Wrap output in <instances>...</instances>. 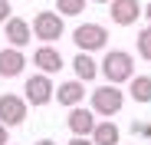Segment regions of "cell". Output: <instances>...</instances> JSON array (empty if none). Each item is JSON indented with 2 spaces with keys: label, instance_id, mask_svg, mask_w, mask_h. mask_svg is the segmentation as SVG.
<instances>
[{
  "label": "cell",
  "instance_id": "6da1fadb",
  "mask_svg": "<svg viewBox=\"0 0 151 145\" xmlns=\"http://www.w3.org/2000/svg\"><path fill=\"white\" fill-rule=\"evenodd\" d=\"M99 72L109 79V86L132 83V76H135V56L128 50H105L102 63H99Z\"/></svg>",
  "mask_w": 151,
  "mask_h": 145
},
{
  "label": "cell",
  "instance_id": "7a4b0ae2",
  "mask_svg": "<svg viewBox=\"0 0 151 145\" xmlns=\"http://www.w3.org/2000/svg\"><path fill=\"white\" fill-rule=\"evenodd\" d=\"M122 106H125V92L118 86L105 83V86H99V89L89 92V109L95 112V119H112V115L122 112Z\"/></svg>",
  "mask_w": 151,
  "mask_h": 145
},
{
  "label": "cell",
  "instance_id": "3957f363",
  "mask_svg": "<svg viewBox=\"0 0 151 145\" xmlns=\"http://www.w3.org/2000/svg\"><path fill=\"white\" fill-rule=\"evenodd\" d=\"M30 30H33V40H40V46H53L66 33V23L56 10H40L30 23Z\"/></svg>",
  "mask_w": 151,
  "mask_h": 145
},
{
  "label": "cell",
  "instance_id": "277c9868",
  "mask_svg": "<svg viewBox=\"0 0 151 145\" xmlns=\"http://www.w3.org/2000/svg\"><path fill=\"white\" fill-rule=\"evenodd\" d=\"M72 43L79 46V53H95L109 46V30L102 23H79L72 30Z\"/></svg>",
  "mask_w": 151,
  "mask_h": 145
},
{
  "label": "cell",
  "instance_id": "5b68a950",
  "mask_svg": "<svg viewBox=\"0 0 151 145\" xmlns=\"http://www.w3.org/2000/svg\"><path fill=\"white\" fill-rule=\"evenodd\" d=\"M53 96H56L53 76H43V72H33V76L27 79V86H23L27 106H46V102H53Z\"/></svg>",
  "mask_w": 151,
  "mask_h": 145
},
{
  "label": "cell",
  "instance_id": "8992f818",
  "mask_svg": "<svg viewBox=\"0 0 151 145\" xmlns=\"http://www.w3.org/2000/svg\"><path fill=\"white\" fill-rule=\"evenodd\" d=\"M27 112H30V106H27L23 96H17V92H4L0 96V125H7V129L23 125L27 122Z\"/></svg>",
  "mask_w": 151,
  "mask_h": 145
},
{
  "label": "cell",
  "instance_id": "52a82bcc",
  "mask_svg": "<svg viewBox=\"0 0 151 145\" xmlns=\"http://www.w3.org/2000/svg\"><path fill=\"white\" fill-rule=\"evenodd\" d=\"M95 112L92 109H86V106H76V109H69V115H66V125H69V132L72 135H79V138H89L92 135V129H95Z\"/></svg>",
  "mask_w": 151,
  "mask_h": 145
},
{
  "label": "cell",
  "instance_id": "ba28073f",
  "mask_svg": "<svg viewBox=\"0 0 151 145\" xmlns=\"http://www.w3.org/2000/svg\"><path fill=\"white\" fill-rule=\"evenodd\" d=\"M141 13H145V7L138 4V0H112L109 4V17H112V23H118V27H132Z\"/></svg>",
  "mask_w": 151,
  "mask_h": 145
},
{
  "label": "cell",
  "instance_id": "9c48e42d",
  "mask_svg": "<svg viewBox=\"0 0 151 145\" xmlns=\"http://www.w3.org/2000/svg\"><path fill=\"white\" fill-rule=\"evenodd\" d=\"M4 36H7V43L13 46V50H23V46L30 43V36H33L30 20H23V17H10V20L4 23Z\"/></svg>",
  "mask_w": 151,
  "mask_h": 145
},
{
  "label": "cell",
  "instance_id": "30bf717a",
  "mask_svg": "<svg viewBox=\"0 0 151 145\" xmlns=\"http://www.w3.org/2000/svg\"><path fill=\"white\" fill-rule=\"evenodd\" d=\"M82 96H86V83L66 79V83L56 86V96H53V99H56L59 106H66V109H76V106H82Z\"/></svg>",
  "mask_w": 151,
  "mask_h": 145
},
{
  "label": "cell",
  "instance_id": "8fae6325",
  "mask_svg": "<svg viewBox=\"0 0 151 145\" xmlns=\"http://www.w3.org/2000/svg\"><path fill=\"white\" fill-rule=\"evenodd\" d=\"M33 66H40L43 76H53V72L63 69V56L56 46H36L33 50Z\"/></svg>",
  "mask_w": 151,
  "mask_h": 145
},
{
  "label": "cell",
  "instance_id": "7c38bea8",
  "mask_svg": "<svg viewBox=\"0 0 151 145\" xmlns=\"http://www.w3.org/2000/svg\"><path fill=\"white\" fill-rule=\"evenodd\" d=\"M23 66H27V56H23V50H13V46H4V50H0V76H4V79L20 76Z\"/></svg>",
  "mask_w": 151,
  "mask_h": 145
},
{
  "label": "cell",
  "instance_id": "4fadbf2b",
  "mask_svg": "<svg viewBox=\"0 0 151 145\" xmlns=\"http://www.w3.org/2000/svg\"><path fill=\"white\" fill-rule=\"evenodd\" d=\"M89 138H92V145H118L122 142V132H118V125L112 122V119H99Z\"/></svg>",
  "mask_w": 151,
  "mask_h": 145
},
{
  "label": "cell",
  "instance_id": "5bb4252c",
  "mask_svg": "<svg viewBox=\"0 0 151 145\" xmlns=\"http://www.w3.org/2000/svg\"><path fill=\"white\" fill-rule=\"evenodd\" d=\"M72 69H76V79H79V83H92L99 76V63L92 59V53H76Z\"/></svg>",
  "mask_w": 151,
  "mask_h": 145
},
{
  "label": "cell",
  "instance_id": "9a60e30c",
  "mask_svg": "<svg viewBox=\"0 0 151 145\" xmlns=\"http://www.w3.org/2000/svg\"><path fill=\"white\" fill-rule=\"evenodd\" d=\"M128 96H132L135 102H151V76H132Z\"/></svg>",
  "mask_w": 151,
  "mask_h": 145
},
{
  "label": "cell",
  "instance_id": "2e32d148",
  "mask_svg": "<svg viewBox=\"0 0 151 145\" xmlns=\"http://www.w3.org/2000/svg\"><path fill=\"white\" fill-rule=\"evenodd\" d=\"M86 4L89 0H56V13L59 17H79V13H86Z\"/></svg>",
  "mask_w": 151,
  "mask_h": 145
},
{
  "label": "cell",
  "instance_id": "e0dca14e",
  "mask_svg": "<svg viewBox=\"0 0 151 145\" xmlns=\"http://www.w3.org/2000/svg\"><path fill=\"white\" fill-rule=\"evenodd\" d=\"M135 46H138V56L151 63V27H145V30L138 33V40H135Z\"/></svg>",
  "mask_w": 151,
  "mask_h": 145
},
{
  "label": "cell",
  "instance_id": "ac0fdd59",
  "mask_svg": "<svg viewBox=\"0 0 151 145\" xmlns=\"http://www.w3.org/2000/svg\"><path fill=\"white\" fill-rule=\"evenodd\" d=\"M13 17V10H10V0H0V23H7Z\"/></svg>",
  "mask_w": 151,
  "mask_h": 145
},
{
  "label": "cell",
  "instance_id": "d6986e66",
  "mask_svg": "<svg viewBox=\"0 0 151 145\" xmlns=\"http://www.w3.org/2000/svg\"><path fill=\"white\" fill-rule=\"evenodd\" d=\"M0 145H10V129L0 125Z\"/></svg>",
  "mask_w": 151,
  "mask_h": 145
},
{
  "label": "cell",
  "instance_id": "ffe728a7",
  "mask_svg": "<svg viewBox=\"0 0 151 145\" xmlns=\"http://www.w3.org/2000/svg\"><path fill=\"white\" fill-rule=\"evenodd\" d=\"M66 145H92V138H79V135H72Z\"/></svg>",
  "mask_w": 151,
  "mask_h": 145
},
{
  "label": "cell",
  "instance_id": "44dd1931",
  "mask_svg": "<svg viewBox=\"0 0 151 145\" xmlns=\"http://www.w3.org/2000/svg\"><path fill=\"white\" fill-rule=\"evenodd\" d=\"M33 145H56L53 138H40V142H33Z\"/></svg>",
  "mask_w": 151,
  "mask_h": 145
},
{
  "label": "cell",
  "instance_id": "7402d4cb",
  "mask_svg": "<svg viewBox=\"0 0 151 145\" xmlns=\"http://www.w3.org/2000/svg\"><path fill=\"white\" fill-rule=\"evenodd\" d=\"M141 17H148V27H151V4L145 7V13H141Z\"/></svg>",
  "mask_w": 151,
  "mask_h": 145
},
{
  "label": "cell",
  "instance_id": "603a6c76",
  "mask_svg": "<svg viewBox=\"0 0 151 145\" xmlns=\"http://www.w3.org/2000/svg\"><path fill=\"white\" fill-rule=\"evenodd\" d=\"M92 4H112V0H92Z\"/></svg>",
  "mask_w": 151,
  "mask_h": 145
}]
</instances>
